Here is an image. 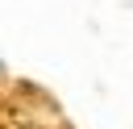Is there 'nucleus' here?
Masks as SVG:
<instances>
[]
</instances>
